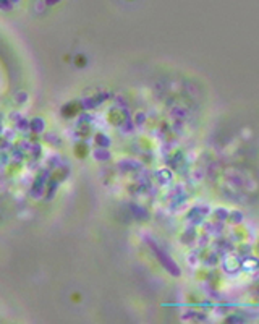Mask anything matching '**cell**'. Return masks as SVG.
<instances>
[{
    "label": "cell",
    "instance_id": "6da1fadb",
    "mask_svg": "<svg viewBox=\"0 0 259 324\" xmlns=\"http://www.w3.org/2000/svg\"><path fill=\"white\" fill-rule=\"evenodd\" d=\"M31 130L32 132H42L44 130V120L42 118H34L31 122Z\"/></svg>",
    "mask_w": 259,
    "mask_h": 324
},
{
    "label": "cell",
    "instance_id": "7a4b0ae2",
    "mask_svg": "<svg viewBox=\"0 0 259 324\" xmlns=\"http://www.w3.org/2000/svg\"><path fill=\"white\" fill-rule=\"evenodd\" d=\"M96 141H97V144H99V146H102V147H104V146H105V147L109 146V138H107V136L97 135V136H96Z\"/></svg>",
    "mask_w": 259,
    "mask_h": 324
},
{
    "label": "cell",
    "instance_id": "3957f363",
    "mask_svg": "<svg viewBox=\"0 0 259 324\" xmlns=\"http://www.w3.org/2000/svg\"><path fill=\"white\" fill-rule=\"evenodd\" d=\"M96 154V159H97V161H104V159H109V152L107 151H104V149H97L94 152Z\"/></svg>",
    "mask_w": 259,
    "mask_h": 324
},
{
    "label": "cell",
    "instance_id": "277c9868",
    "mask_svg": "<svg viewBox=\"0 0 259 324\" xmlns=\"http://www.w3.org/2000/svg\"><path fill=\"white\" fill-rule=\"evenodd\" d=\"M0 8L8 10L10 8V2H8V0H0Z\"/></svg>",
    "mask_w": 259,
    "mask_h": 324
},
{
    "label": "cell",
    "instance_id": "5b68a950",
    "mask_svg": "<svg viewBox=\"0 0 259 324\" xmlns=\"http://www.w3.org/2000/svg\"><path fill=\"white\" fill-rule=\"evenodd\" d=\"M80 300H81V295H80V293H78V295H76V293L73 295V302H80Z\"/></svg>",
    "mask_w": 259,
    "mask_h": 324
},
{
    "label": "cell",
    "instance_id": "8992f818",
    "mask_svg": "<svg viewBox=\"0 0 259 324\" xmlns=\"http://www.w3.org/2000/svg\"><path fill=\"white\" fill-rule=\"evenodd\" d=\"M58 0H47V5H50V3H57Z\"/></svg>",
    "mask_w": 259,
    "mask_h": 324
},
{
    "label": "cell",
    "instance_id": "52a82bcc",
    "mask_svg": "<svg viewBox=\"0 0 259 324\" xmlns=\"http://www.w3.org/2000/svg\"><path fill=\"white\" fill-rule=\"evenodd\" d=\"M8 2H20V0H8Z\"/></svg>",
    "mask_w": 259,
    "mask_h": 324
}]
</instances>
